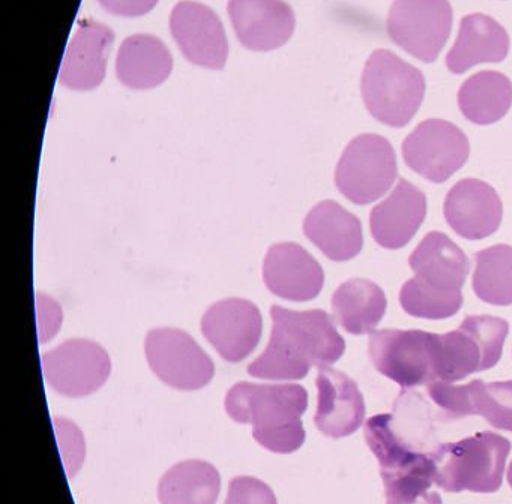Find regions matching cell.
<instances>
[{
    "instance_id": "obj_1",
    "label": "cell",
    "mask_w": 512,
    "mask_h": 504,
    "mask_svg": "<svg viewBox=\"0 0 512 504\" xmlns=\"http://www.w3.org/2000/svg\"><path fill=\"white\" fill-rule=\"evenodd\" d=\"M271 317V339L266 350L248 365L251 377L301 380L313 366L329 368L346 351V341L322 309L299 312L274 305Z\"/></svg>"
},
{
    "instance_id": "obj_2",
    "label": "cell",
    "mask_w": 512,
    "mask_h": 504,
    "mask_svg": "<svg viewBox=\"0 0 512 504\" xmlns=\"http://www.w3.org/2000/svg\"><path fill=\"white\" fill-rule=\"evenodd\" d=\"M365 441L380 465L386 504H443L431 491L434 464L431 452L415 449L394 425L392 414H376L364 426Z\"/></svg>"
},
{
    "instance_id": "obj_3",
    "label": "cell",
    "mask_w": 512,
    "mask_h": 504,
    "mask_svg": "<svg viewBox=\"0 0 512 504\" xmlns=\"http://www.w3.org/2000/svg\"><path fill=\"white\" fill-rule=\"evenodd\" d=\"M511 441L496 432L484 431L431 450L436 473L434 483L446 492L499 491Z\"/></svg>"
},
{
    "instance_id": "obj_4",
    "label": "cell",
    "mask_w": 512,
    "mask_h": 504,
    "mask_svg": "<svg viewBox=\"0 0 512 504\" xmlns=\"http://www.w3.org/2000/svg\"><path fill=\"white\" fill-rule=\"evenodd\" d=\"M362 99L371 116L392 128L409 125L424 101V74L389 50H376L365 63Z\"/></svg>"
},
{
    "instance_id": "obj_5",
    "label": "cell",
    "mask_w": 512,
    "mask_h": 504,
    "mask_svg": "<svg viewBox=\"0 0 512 504\" xmlns=\"http://www.w3.org/2000/svg\"><path fill=\"white\" fill-rule=\"evenodd\" d=\"M508 321L493 315H469L457 330L439 335L436 381L463 380L502 359Z\"/></svg>"
},
{
    "instance_id": "obj_6",
    "label": "cell",
    "mask_w": 512,
    "mask_h": 504,
    "mask_svg": "<svg viewBox=\"0 0 512 504\" xmlns=\"http://www.w3.org/2000/svg\"><path fill=\"white\" fill-rule=\"evenodd\" d=\"M397 176L392 144L382 135L362 134L344 149L335 168V185L347 200L365 206L383 197Z\"/></svg>"
},
{
    "instance_id": "obj_7",
    "label": "cell",
    "mask_w": 512,
    "mask_h": 504,
    "mask_svg": "<svg viewBox=\"0 0 512 504\" xmlns=\"http://www.w3.org/2000/svg\"><path fill=\"white\" fill-rule=\"evenodd\" d=\"M439 335L424 330L383 329L368 342L374 368L403 389L436 381Z\"/></svg>"
},
{
    "instance_id": "obj_8",
    "label": "cell",
    "mask_w": 512,
    "mask_h": 504,
    "mask_svg": "<svg viewBox=\"0 0 512 504\" xmlns=\"http://www.w3.org/2000/svg\"><path fill=\"white\" fill-rule=\"evenodd\" d=\"M452 15L449 0H394L386 30L410 56L433 63L451 35Z\"/></svg>"
},
{
    "instance_id": "obj_9",
    "label": "cell",
    "mask_w": 512,
    "mask_h": 504,
    "mask_svg": "<svg viewBox=\"0 0 512 504\" xmlns=\"http://www.w3.org/2000/svg\"><path fill=\"white\" fill-rule=\"evenodd\" d=\"M145 351L154 374L173 389L199 390L214 378L211 357L184 330H151L146 336Z\"/></svg>"
},
{
    "instance_id": "obj_10",
    "label": "cell",
    "mask_w": 512,
    "mask_h": 504,
    "mask_svg": "<svg viewBox=\"0 0 512 504\" xmlns=\"http://www.w3.org/2000/svg\"><path fill=\"white\" fill-rule=\"evenodd\" d=\"M404 162L415 173L433 183H443L469 159L466 134L454 123L428 119L403 141Z\"/></svg>"
},
{
    "instance_id": "obj_11",
    "label": "cell",
    "mask_w": 512,
    "mask_h": 504,
    "mask_svg": "<svg viewBox=\"0 0 512 504\" xmlns=\"http://www.w3.org/2000/svg\"><path fill=\"white\" fill-rule=\"evenodd\" d=\"M227 414L253 429L277 428L301 422L308 407V393L299 384H254L242 381L227 392Z\"/></svg>"
},
{
    "instance_id": "obj_12",
    "label": "cell",
    "mask_w": 512,
    "mask_h": 504,
    "mask_svg": "<svg viewBox=\"0 0 512 504\" xmlns=\"http://www.w3.org/2000/svg\"><path fill=\"white\" fill-rule=\"evenodd\" d=\"M44 377L53 390L71 398L91 395L103 387L112 372L107 351L89 339H68L43 354Z\"/></svg>"
},
{
    "instance_id": "obj_13",
    "label": "cell",
    "mask_w": 512,
    "mask_h": 504,
    "mask_svg": "<svg viewBox=\"0 0 512 504\" xmlns=\"http://www.w3.org/2000/svg\"><path fill=\"white\" fill-rule=\"evenodd\" d=\"M263 320L250 300L224 299L214 303L202 318V333L227 362L247 359L262 338Z\"/></svg>"
},
{
    "instance_id": "obj_14",
    "label": "cell",
    "mask_w": 512,
    "mask_h": 504,
    "mask_svg": "<svg viewBox=\"0 0 512 504\" xmlns=\"http://www.w3.org/2000/svg\"><path fill=\"white\" fill-rule=\"evenodd\" d=\"M176 44L190 62L209 69H223L229 45L218 15L199 2H179L170 17Z\"/></svg>"
},
{
    "instance_id": "obj_15",
    "label": "cell",
    "mask_w": 512,
    "mask_h": 504,
    "mask_svg": "<svg viewBox=\"0 0 512 504\" xmlns=\"http://www.w3.org/2000/svg\"><path fill=\"white\" fill-rule=\"evenodd\" d=\"M263 281L275 296L307 302L319 296L325 273L319 261L298 243H277L263 261Z\"/></svg>"
},
{
    "instance_id": "obj_16",
    "label": "cell",
    "mask_w": 512,
    "mask_h": 504,
    "mask_svg": "<svg viewBox=\"0 0 512 504\" xmlns=\"http://www.w3.org/2000/svg\"><path fill=\"white\" fill-rule=\"evenodd\" d=\"M449 227L467 240H481L499 230L503 206L493 186L478 179L455 183L443 204Z\"/></svg>"
},
{
    "instance_id": "obj_17",
    "label": "cell",
    "mask_w": 512,
    "mask_h": 504,
    "mask_svg": "<svg viewBox=\"0 0 512 504\" xmlns=\"http://www.w3.org/2000/svg\"><path fill=\"white\" fill-rule=\"evenodd\" d=\"M317 410L314 423L322 434L344 438L364 422L365 402L358 384L332 368H322L316 378Z\"/></svg>"
},
{
    "instance_id": "obj_18",
    "label": "cell",
    "mask_w": 512,
    "mask_h": 504,
    "mask_svg": "<svg viewBox=\"0 0 512 504\" xmlns=\"http://www.w3.org/2000/svg\"><path fill=\"white\" fill-rule=\"evenodd\" d=\"M229 15L241 44L254 51L281 47L295 30V14L283 0H230Z\"/></svg>"
},
{
    "instance_id": "obj_19",
    "label": "cell",
    "mask_w": 512,
    "mask_h": 504,
    "mask_svg": "<svg viewBox=\"0 0 512 504\" xmlns=\"http://www.w3.org/2000/svg\"><path fill=\"white\" fill-rule=\"evenodd\" d=\"M115 33L106 24L86 20L80 24L65 51L59 81L68 89L91 90L106 77L107 59Z\"/></svg>"
},
{
    "instance_id": "obj_20",
    "label": "cell",
    "mask_w": 512,
    "mask_h": 504,
    "mask_svg": "<svg viewBox=\"0 0 512 504\" xmlns=\"http://www.w3.org/2000/svg\"><path fill=\"white\" fill-rule=\"evenodd\" d=\"M425 216L424 192L407 180H398L391 195L371 210V236L382 248L401 249L418 233Z\"/></svg>"
},
{
    "instance_id": "obj_21",
    "label": "cell",
    "mask_w": 512,
    "mask_h": 504,
    "mask_svg": "<svg viewBox=\"0 0 512 504\" xmlns=\"http://www.w3.org/2000/svg\"><path fill=\"white\" fill-rule=\"evenodd\" d=\"M409 264L421 284L440 293H460L470 270L463 249L440 231H431L421 240Z\"/></svg>"
},
{
    "instance_id": "obj_22",
    "label": "cell",
    "mask_w": 512,
    "mask_h": 504,
    "mask_svg": "<svg viewBox=\"0 0 512 504\" xmlns=\"http://www.w3.org/2000/svg\"><path fill=\"white\" fill-rule=\"evenodd\" d=\"M304 234L332 261H349L364 246L358 216L334 200L316 204L305 216Z\"/></svg>"
},
{
    "instance_id": "obj_23",
    "label": "cell",
    "mask_w": 512,
    "mask_h": 504,
    "mask_svg": "<svg viewBox=\"0 0 512 504\" xmlns=\"http://www.w3.org/2000/svg\"><path fill=\"white\" fill-rule=\"evenodd\" d=\"M508 51L505 27L490 15L476 12L461 20L457 41L446 54V66L452 74H464L479 63L502 62Z\"/></svg>"
},
{
    "instance_id": "obj_24",
    "label": "cell",
    "mask_w": 512,
    "mask_h": 504,
    "mask_svg": "<svg viewBox=\"0 0 512 504\" xmlns=\"http://www.w3.org/2000/svg\"><path fill=\"white\" fill-rule=\"evenodd\" d=\"M172 69V54L157 36L133 35L119 48L116 74L131 89L160 86L169 78Z\"/></svg>"
},
{
    "instance_id": "obj_25",
    "label": "cell",
    "mask_w": 512,
    "mask_h": 504,
    "mask_svg": "<svg viewBox=\"0 0 512 504\" xmlns=\"http://www.w3.org/2000/svg\"><path fill=\"white\" fill-rule=\"evenodd\" d=\"M335 320L350 335H365L376 329L386 312L385 291L370 279L343 282L332 296Z\"/></svg>"
},
{
    "instance_id": "obj_26",
    "label": "cell",
    "mask_w": 512,
    "mask_h": 504,
    "mask_svg": "<svg viewBox=\"0 0 512 504\" xmlns=\"http://www.w3.org/2000/svg\"><path fill=\"white\" fill-rule=\"evenodd\" d=\"M512 83L505 74L481 71L464 81L458 90V107L470 122L491 125L508 114Z\"/></svg>"
},
{
    "instance_id": "obj_27",
    "label": "cell",
    "mask_w": 512,
    "mask_h": 504,
    "mask_svg": "<svg viewBox=\"0 0 512 504\" xmlns=\"http://www.w3.org/2000/svg\"><path fill=\"white\" fill-rule=\"evenodd\" d=\"M217 468L200 459L173 465L158 485L161 504H215L220 495Z\"/></svg>"
},
{
    "instance_id": "obj_28",
    "label": "cell",
    "mask_w": 512,
    "mask_h": 504,
    "mask_svg": "<svg viewBox=\"0 0 512 504\" xmlns=\"http://www.w3.org/2000/svg\"><path fill=\"white\" fill-rule=\"evenodd\" d=\"M473 291L490 305H512V246L494 245L475 254Z\"/></svg>"
},
{
    "instance_id": "obj_29",
    "label": "cell",
    "mask_w": 512,
    "mask_h": 504,
    "mask_svg": "<svg viewBox=\"0 0 512 504\" xmlns=\"http://www.w3.org/2000/svg\"><path fill=\"white\" fill-rule=\"evenodd\" d=\"M469 384L470 416H482L494 428L512 432V380Z\"/></svg>"
},
{
    "instance_id": "obj_30",
    "label": "cell",
    "mask_w": 512,
    "mask_h": 504,
    "mask_svg": "<svg viewBox=\"0 0 512 504\" xmlns=\"http://www.w3.org/2000/svg\"><path fill=\"white\" fill-rule=\"evenodd\" d=\"M400 305L412 317L443 320L452 317L463 306V294L440 293L425 287L416 278L404 282L400 290Z\"/></svg>"
},
{
    "instance_id": "obj_31",
    "label": "cell",
    "mask_w": 512,
    "mask_h": 504,
    "mask_svg": "<svg viewBox=\"0 0 512 504\" xmlns=\"http://www.w3.org/2000/svg\"><path fill=\"white\" fill-rule=\"evenodd\" d=\"M257 443L274 453H293L304 444L305 429L301 422L277 428L253 429Z\"/></svg>"
},
{
    "instance_id": "obj_32",
    "label": "cell",
    "mask_w": 512,
    "mask_h": 504,
    "mask_svg": "<svg viewBox=\"0 0 512 504\" xmlns=\"http://www.w3.org/2000/svg\"><path fill=\"white\" fill-rule=\"evenodd\" d=\"M224 504H278L274 491L262 480L250 476H238L229 485Z\"/></svg>"
},
{
    "instance_id": "obj_33",
    "label": "cell",
    "mask_w": 512,
    "mask_h": 504,
    "mask_svg": "<svg viewBox=\"0 0 512 504\" xmlns=\"http://www.w3.org/2000/svg\"><path fill=\"white\" fill-rule=\"evenodd\" d=\"M56 432L64 435L68 440V447L62 449V455H64L65 464H67L68 473L70 476H74L80 465H82L83 456H85V444H83L82 434L79 429L76 428L74 423L68 422L65 419H55Z\"/></svg>"
},
{
    "instance_id": "obj_34",
    "label": "cell",
    "mask_w": 512,
    "mask_h": 504,
    "mask_svg": "<svg viewBox=\"0 0 512 504\" xmlns=\"http://www.w3.org/2000/svg\"><path fill=\"white\" fill-rule=\"evenodd\" d=\"M98 2L110 14L121 15V17H140L152 11L158 0H98Z\"/></svg>"
},
{
    "instance_id": "obj_35",
    "label": "cell",
    "mask_w": 512,
    "mask_h": 504,
    "mask_svg": "<svg viewBox=\"0 0 512 504\" xmlns=\"http://www.w3.org/2000/svg\"><path fill=\"white\" fill-rule=\"evenodd\" d=\"M508 483H509V486H511V488H512V461H511V464H509V468H508Z\"/></svg>"
}]
</instances>
